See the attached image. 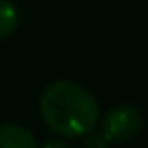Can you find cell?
<instances>
[{
  "label": "cell",
  "instance_id": "cell-1",
  "mask_svg": "<svg viewBox=\"0 0 148 148\" xmlns=\"http://www.w3.org/2000/svg\"><path fill=\"white\" fill-rule=\"evenodd\" d=\"M45 124L63 138H83L95 130L99 106L95 97L75 81H51L41 95Z\"/></svg>",
  "mask_w": 148,
  "mask_h": 148
},
{
  "label": "cell",
  "instance_id": "cell-2",
  "mask_svg": "<svg viewBox=\"0 0 148 148\" xmlns=\"http://www.w3.org/2000/svg\"><path fill=\"white\" fill-rule=\"evenodd\" d=\"M142 114L138 108L130 106V103H122L112 108L103 122H101V134L110 144H124L128 140H132L140 128H142Z\"/></svg>",
  "mask_w": 148,
  "mask_h": 148
},
{
  "label": "cell",
  "instance_id": "cell-3",
  "mask_svg": "<svg viewBox=\"0 0 148 148\" xmlns=\"http://www.w3.org/2000/svg\"><path fill=\"white\" fill-rule=\"evenodd\" d=\"M0 148H37V140L25 126L0 124Z\"/></svg>",
  "mask_w": 148,
  "mask_h": 148
},
{
  "label": "cell",
  "instance_id": "cell-4",
  "mask_svg": "<svg viewBox=\"0 0 148 148\" xmlns=\"http://www.w3.org/2000/svg\"><path fill=\"white\" fill-rule=\"evenodd\" d=\"M18 8L10 0H0V39H8L18 29Z\"/></svg>",
  "mask_w": 148,
  "mask_h": 148
},
{
  "label": "cell",
  "instance_id": "cell-5",
  "mask_svg": "<svg viewBox=\"0 0 148 148\" xmlns=\"http://www.w3.org/2000/svg\"><path fill=\"white\" fill-rule=\"evenodd\" d=\"M108 146H110V142L97 130H93L87 136H83V148H108Z\"/></svg>",
  "mask_w": 148,
  "mask_h": 148
},
{
  "label": "cell",
  "instance_id": "cell-6",
  "mask_svg": "<svg viewBox=\"0 0 148 148\" xmlns=\"http://www.w3.org/2000/svg\"><path fill=\"white\" fill-rule=\"evenodd\" d=\"M43 148H69V146H67V142H65V140L55 138V140H47V142L43 144Z\"/></svg>",
  "mask_w": 148,
  "mask_h": 148
}]
</instances>
